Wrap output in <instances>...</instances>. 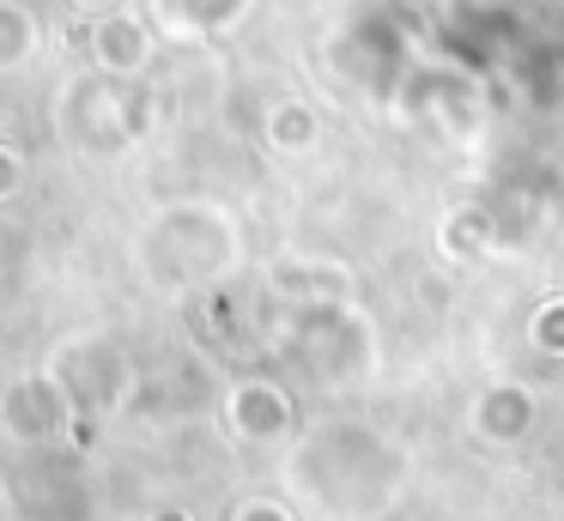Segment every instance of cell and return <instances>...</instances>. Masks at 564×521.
<instances>
[{
    "instance_id": "obj_5",
    "label": "cell",
    "mask_w": 564,
    "mask_h": 521,
    "mask_svg": "<svg viewBox=\"0 0 564 521\" xmlns=\"http://www.w3.org/2000/svg\"><path fill=\"white\" fill-rule=\"evenodd\" d=\"M225 424H231V436H243L256 448L285 443L292 436V394L273 376H243V382L225 388Z\"/></svg>"
},
{
    "instance_id": "obj_11",
    "label": "cell",
    "mask_w": 564,
    "mask_h": 521,
    "mask_svg": "<svg viewBox=\"0 0 564 521\" xmlns=\"http://www.w3.org/2000/svg\"><path fill=\"white\" fill-rule=\"evenodd\" d=\"M104 7H116V0H74V12H104Z\"/></svg>"
},
{
    "instance_id": "obj_6",
    "label": "cell",
    "mask_w": 564,
    "mask_h": 521,
    "mask_svg": "<svg viewBox=\"0 0 564 521\" xmlns=\"http://www.w3.org/2000/svg\"><path fill=\"white\" fill-rule=\"evenodd\" d=\"M467 424H474V436H479V443L510 448V443H522V436L534 431V394H528L522 382H491L486 394L474 400Z\"/></svg>"
},
{
    "instance_id": "obj_12",
    "label": "cell",
    "mask_w": 564,
    "mask_h": 521,
    "mask_svg": "<svg viewBox=\"0 0 564 521\" xmlns=\"http://www.w3.org/2000/svg\"><path fill=\"white\" fill-rule=\"evenodd\" d=\"M13 515H19V509H13V497L0 491V521H13Z\"/></svg>"
},
{
    "instance_id": "obj_7",
    "label": "cell",
    "mask_w": 564,
    "mask_h": 521,
    "mask_svg": "<svg viewBox=\"0 0 564 521\" xmlns=\"http://www.w3.org/2000/svg\"><path fill=\"white\" fill-rule=\"evenodd\" d=\"M91 55L110 73H140L147 67V31H140L128 12H104L98 31H91Z\"/></svg>"
},
{
    "instance_id": "obj_9",
    "label": "cell",
    "mask_w": 564,
    "mask_h": 521,
    "mask_svg": "<svg viewBox=\"0 0 564 521\" xmlns=\"http://www.w3.org/2000/svg\"><path fill=\"white\" fill-rule=\"evenodd\" d=\"M528 339H534L540 351H552V358H564V297L540 303V315L528 322Z\"/></svg>"
},
{
    "instance_id": "obj_3",
    "label": "cell",
    "mask_w": 564,
    "mask_h": 521,
    "mask_svg": "<svg viewBox=\"0 0 564 521\" xmlns=\"http://www.w3.org/2000/svg\"><path fill=\"white\" fill-rule=\"evenodd\" d=\"M55 382L67 388L79 419H110L134 394V370H128V358L110 339H74L62 351V363H55Z\"/></svg>"
},
{
    "instance_id": "obj_2",
    "label": "cell",
    "mask_w": 564,
    "mask_h": 521,
    "mask_svg": "<svg viewBox=\"0 0 564 521\" xmlns=\"http://www.w3.org/2000/svg\"><path fill=\"white\" fill-rule=\"evenodd\" d=\"M285 351L304 363L316 382H352L365 370V327L334 303H304L285 327Z\"/></svg>"
},
{
    "instance_id": "obj_1",
    "label": "cell",
    "mask_w": 564,
    "mask_h": 521,
    "mask_svg": "<svg viewBox=\"0 0 564 521\" xmlns=\"http://www.w3.org/2000/svg\"><path fill=\"white\" fill-rule=\"evenodd\" d=\"M285 479L328 521H370L401 485V455L365 424H322L292 448Z\"/></svg>"
},
{
    "instance_id": "obj_8",
    "label": "cell",
    "mask_w": 564,
    "mask_h": 521,
    "mask_svg": "<svg viewBox=\"0 0 564 521\" xmlns=\"http://www.w3.org/2000/svg\"><path fill=\"white\" fill-rule=\"evenodd\" d=\"M31 48H37V24H31L25 12H13L7 0H0V67H13V61H25Z\"/></svg>"
},
{
    "instance_id": "obj_13",
    "label": "cell",
    "mask_w": 564,
    "mask_h": 521,
    "mask_svg": "<svg viewBox=\"0 0 564 521\" xmlns=\"http://www.w3.org/2000/svg\"><path fill=\"white\" fill-rule=\"evenodd\" d=\"M152 521H188V515H183V509H159Z\"/></svg>"
},
{
    "instance_id": "obj_10",
    "label": "cell",
    "mask_w": 564,
    "mask_h": 521,
    "mask_svg": "<svg viewBox=\"0 0 564 521\" xmlns=\"http://www.w3.org/2000/svg\"><path fill=\"white\" fill-rule=\"evenodd\" d=\"M231 521H292V509L273 503V497H249V503H237Z\"/></svg>"
},
{
    "instance_id": "obj_4",
    "label": "cell",
    "mask_w": 564,
    "mask_h": 521,
    "mask_svg": "<svg viewBox=\"0 0 564 521\" xmlns=\"http://www.w3.org/2000/svg\"><path fill=\"white\" fill-rule=\"evenodd\" d=\"M74 400L55 382V370L43 376H19V382L0 388V431L13 436L19 448H55L67 431H74Z\"/></svg>"
}]
</instances>
